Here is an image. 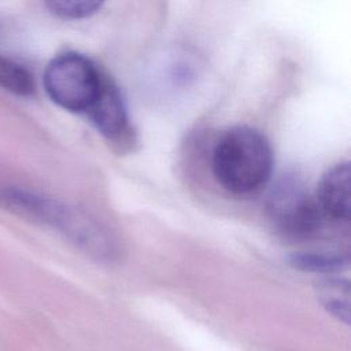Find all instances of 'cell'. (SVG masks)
I'll use <instances>...</instances> for the list:
<instances>
[{
	"mask_svg": "<svg viewBox=\"0 0 351 351\" xmlns=\"http://www.w3.org/2000/svg\"><path fill=\"white\" fill-rule=\"evenodd\" d=\"M211 169L223 189L233 195H250L269 181L273 170V149L259 130L236 126L217 141Z\"/></svg>",
	"mask_w": 351,
	"mask_h": 351,
	"instance_id": "cell-1",
	"label": "cell"
},
{
	"mask_svg": "<svg viewBox=\"0 0 351 351\" xmlns=\"http://www.w3.org/2000/svg\"><path fill=\"white\" fill-rule=\"evenodd\" d=\"M106 77L86 56L66 52L53 58L44 73L49 99L71 112H89L97 100Z\"/></svg>",
	"mask_w": 351,
	"mask_h": 351,
	"instance_id": "cell-2",
	"label": "cell"
},
{
	"mask_svg": "<svg viewBox=\"0 0 351 351\" xmlns=\"http://www.w3.org/2000/svg\"><path fill=\"white\" fill-rule=\"evenodd\" d=\"M266 208L274 225L289 236H310L325 222L314 195L293 177L281 180L271 189Z\"/></svg>",
	"mask_w": 351,
	"mask_h": 351,
	"instance_id": "cell-3",
	"label": "cell"
},
{
	"mask_svg": "<svg viewBox=\"0 0 351 351\" xmlns=\"http://www.w3.org/2000/svg\"><path fill=\"white\" fill-rule=\"evenodd\" d=\"M324 221L344 223L350 221V165L340 162L332 166L321 178L314 195Z\"/></svg>",
	"mask_w": 351,
	"mask_h": 351,
	"instance_id": "cell-4",
	"label": "cell"
},
{
	"mask_svg": "<svg viewBox=\"0 0 351 351\" xmlns=\"http://www.w3.org/2000/svg\"><path fill=\"white\" fill-rule=\"evenodd\" d=\"M88 115L100 133L107 137H118L128 129V115L122 97L114 84L107 78Z\"/></svg>",
	"mask_w": 351,
	"mask_h": 351,
	"instance_id": "cell-5",
	"label": "cell"
},
{
	"mask_svg": "<svg viewBox=\"0 0 351 351\" xmlns=\"http://www.w3.org/2000/svg\"><path fill=\"white\" fill-rule=\"evenodd\" d=\"M317 298L329 314L350 324V285L340 278H329L317 285Z\"/></svg>",
	"mask_w": 351,
	"mask_h": 351,
	"instance_id": "cell-6",
	"label": "cell"
},
{
	"mask_svg": "<svg viewBox=\"0 0 351 351\" xmlns=\"http://www.w3.org/2000/svg\"><path fill=\"white\" fill-rule=\"evenodd\" d=\"M291 265L299 270L314 273H335L348 266V256L325 252H302L289 259Z\"/></svg>",
	"mask_w": 351,
	"mask_h": 351,
	"instance_id": "cell-7",
	"label": "cell"
},
{
	"mask_svg": "<svg viewBox=\"0 0 351 351\" xmlns=\"http://www.w3.org/2000/svg\"><path fill=\"white\" fill-rule=\"evenodd\" d=\"M0 88L15 95L29 96L34 92V82L25 67L0 55Z\"/></svg>",
	"mask_w": 351,
	"mask_h": 351,
	"instance_id": "cell-8",
	"label": "cell"
},
{
	"mask_svg": "<svg viewBox=\"0 0 351 351\" xmlns=\"http://www.w3.org/2000/svg\"><path fill=\"white\" fill-rule=\"evenodd\" d=\"M45 7L59 18L81 19L96 14L103 7V3L90 0H52L47 1Z\"/></svg>",
	"mask_w": 351,
	"mask_h": 351,
	"instance_id": "cell-9",
	"label": "cell"
}]
</instances>
